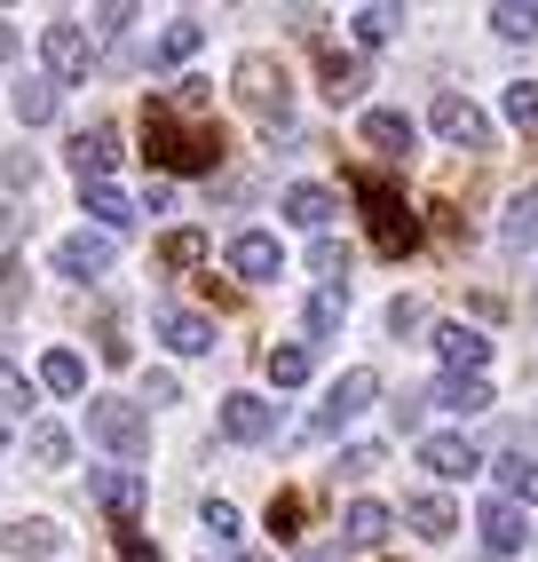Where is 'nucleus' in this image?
<instances>
[{"label":"nucleus","mask_w":538,"mask_h":562,"mask_svg":"<svg viewBox=\"0 0 538 562\" xmlns=\"http://www.w3.org/2000/svg\"><path fill=\"white\" fill-rule=\"evenodd\" d=\"M143 159L159 175H214L229 159V135L214 111H182L175 95H150L143 103Z\"/></svg>","instance_id":"f257e3e1"},{"label":"nucleus","mask_w":538,"mask_h":562,"mask_svg":"<svg viewBox=\"0 0 538 562\" xmlns=\"http://www.w3.org/2000/svg\"><path fill=\"white\" fill-rule=\"evenodd\" d=\"M349 191H357V206H365V231H372V254H389V261H404V254L419 246V222H412L404 191H396L389 175H372V167H349Z\"/></svg>","instance_id":"f03ea898"},{"label":"nucleus","mask_w":538,"mask_h":562,"mask_svg":"<svg viewBox=\"0 0 538 562\" xmlns=\"http://www.w3.org/2000/svg\"><path fill=\"white\" fill-rule=\"evenodd\" d=\"M229 88H238V103L254 111L269 135H285V120H293V80H285V64H278V56H261V48H254V56H238Z\"/></svg>","instance_id":"7ed1b4c3"},{"label":"nucleus","mask_w":538,"mask_h":562,"mask_svg":"<svg viewBox=\"0 0 538 562\" xmlns=\"http://www.w3.org/2000/svg\"><path fill=\"white\" fill-rule=\"evenodd\" d=\"M88 436L103 443V452H120V460H143L150 452V420H143L127 396H88Z\"/></svg>","instance_id":"20e7f679"},{"label":"nucleus","mask_w":538,"mask_h":562,"mask_svg":"<svg viewBox=\"0 0 538 562\" xmlns=\"http://www.w3.org/2000/svg\"><path fill=\"white\" fill-rule=\"evenodd\" d=\"M372 396H380V372H372V364H349V372H340V381L325 389V404L310 412V436H340Z\"/></svg>","instance_id":"39448f33"},{"label":"nucleus","mask_w":538,"mask_h":562,"mask_svg":"<svg viewBox=\"0 0 538 562\" xmlns=\"http://www.w3.org/2000/svg\"><path fill=\"white\" fill-rule=\"evenodd\" d=\"M41 56H48V80H88V64H96V41H88V24L80 16H48L41 24Z\"/></svg>","instance_id":"423d86ee"},{"label":"nucleus","mask_w":538,"mask_h":562,"mask_svg":"<svg viewBox=\"0 0 538 562\" xmlns=\"http://www.w3.org/2000/svg\"><path fill=\"white\" fill-rule=\"evenodd\" d=\"M111 167H120V127H111V120L71 135V175H80V191H103Z\"/></svg>","instance_id":"0eeeda50"},{"label":"nucleus","mask_w":538,"mask_h":562,"mask_svg":"<svg viewBox=\"0 0 538 562\" xmlns=\"http://www.w3.org/2000/svg\"><path fill=\"white\" fill-rule=\"evenodd\" d=\"M436 357H444V381H483L491 341H483L475 325H436Z\"/></svg>","instance_id":"6e6552de"},{"label":"nucleus","mask_w":538,"mask_h":562,"mask_svg":"<svg viewBox=\"0 0 538 562\" xmlns=\"http://www.w3.org/2000/svg\"><path fill=\"white\" fill-rule=\"evenodd\" d=\"M111 254H120V238H111V231H71L64 246H56V278H103L111 270Z\"/></svg>","instance_id":"1a4fd4ad"},{"label":"nucleus","mask_w":538,"mask_h":562,"mask_svg":"<svg viewBox=\"0 0 538 562\" xmlns=\"http://www.w3.org/2000/svg\"><path fill=\"white\" fill-rule=\"evenodd\" d=\"M428 120H436V135H444V143H459V151H491V120H483L468 95H436Z\"/></svg>","instance_id":"9d476101"},{"label":"nucleus","mask_w":538,"mask_h":562,"mask_svg":"<svg viewBox=\"0 0 538 562\" xmlns=\"http://www.w3.org/2000/svg\"><path fill=\"white\" fill-rule=\"evenodd\" d=\"M96 507L111 515V531H135V515H143V475H135V468H96Z\"/></svg>","instance_id":"9b49d317"},{"label":"nucleus","mask_w":538,"mask_h":562,"mask_svg":"<svg viewBox=\"0 0 538 562\" xmlns=\"http://www.w3.org/2000/svg\"><path fill=\"white\" fill-rule=\"evenodd\" d=\"M269 428H278V404H269V396H222V436L229 443H269Z\"/></svg>","instance_id":"f8f14e48"},{"label":"nucleus","mask_w":538,"mask_h":562,"mask_svg":"<svg viewBox=\"0 0 538 562\" xmlns=\"http://www.w3.org/2000/svg\"><path fill=\"white\" fill-rule=\"evenodd\" d=\"M475 531H483V547H491V554H523V539H530V522H523V507H515V499H483V515H475Z\"/></svg>","instance_id":"ddd939ff"},{"label":"nucleus","mask_w":538,"mask_h":562,"mask_svg":"<svg viewBox=\"0 0 538 562\" xmlns=\"http://www.w3.org/2000/svg\"><path fill=\"white\" fill-rule=\"evenodd\" d=\"M317 80H325V103H357V95H365V64H357L349 48L317 41Z\"/></svg>","instance_id":"4468645a"},{"label":"nucleus","mask_w":538,"mask_h":562,"mask_svg":"<svg viewBox=\"0 0 538 562\" xmlns=\"http://www.w3.org/2000/svg\"><path fill=\"white\" fill-rule=\"evenodd\" d=\"M229 270L261 285V278L285 270V254H278V238H269V231H238V238H229Z\"/></svg>","instance_id":"2eb2a0df"},{"label":"nucleus","mask_w":538,"mask_h":562,"mask_svg":"<svg viewBox=\"0 0 538 562\" xmlns=\"http://www.w3.org/2000/svg\"><path fill=\"white\" fill-rule=\"evenodd\" d=\"M419 468L444 475V483H459V475H475V468H483V452H475L468 436H428V443H419Z\"/></svg>","instance_id":"dca6fc26"},{"label":"nucleus","mask_w":538,"mask_h":562,"mask_svg":"<svg viewBox=\"0 0 538 562\" xmlns=\"http://www.w3.org/2000/svg\"><path fill=\"white\" fill-rule=\"evenodd\" d=\"M150 325H159V341H167L175 357H206V349H214V325H206L199 310H159Z\"/></svg>","instance_id":"f3484780"},{"label":"nucleus","mask_w":538,"mask_h":562,"mask_svg":"<svg viewBox=\"0 0 538 562\" xmlns=\"http://www.w3.org/2000/svg\"><path fill=\"white\" fill-rule=\"evenodd\" d=\"M0 547H9L16 562H48V554H64V531L48 515H24V522H9V539H0Z\"/></svg>","instance_id":"a211bd4d"},{"label":"nucleus","mask_w":538,"mask_h":562,"mask_svg":"<svg viewBox=\"0 0 538 562\" xmlns=\"http://www.w3.org/2000/svg\"><path fill=\"white\" fill-rule=\"evenodd\" d=\"M404 522H412L419 539H451V531H459V515H451V499H444V492H419V499H404Z\"/></svg>","instance_id":"6ab92c4d"},{"label":"nucleus","mask_w":538,"mask_h":562,"mask_svg":"<svg viewBox=\"0 0 538 562\" xmlns=\"http://www.w3.org/2000/svg\"><path fill=\"white\" fill-rule=\"evenodd\" d=\"M365 143L380 159H404L412 151V120H404V111H365Z\"/></svg>","instance_id":"aec40b11"},{"label":"nucleus","mask_w":538,"mask_h":562,"mask_svg":"<svg viewBox=\"0 0 538 562\" xmlns=\"http://www.w3.org/2000/svg\"><path fill=\"white\" fill-rule=\"evenodd\" d=\"M310 364H317V341H285V349L261 357V372H269L278 389H301V381H310Z\"/></svg>","instance_id":"412c9836"},{"label":"nucleus","mask_w":538,"mask_h":562,"mask_svg":"<svg viewBox=\"0 0 538 562\" xmlns=\"http://www.w3.org/2000/svg\"><path fill=\"white\" fill-rule=\"evenodd\" d=\"M285 214L301 222V231H325V222H333V191H325V182H293V191H285Z\"/></svg>","instance_id":"4be33fe9"},{"label":"nucleus","mask_w":538,"mask_h":562,"mask_svg":"<svg viewBox=\"0 0 538 562\" xmlns=\"http://www.w3.org/2000/svg\"><path fill=\"white\" fill-rule=\"evenodd\" d=\"M56 95H64V88L48 80V71H41V80H16V120H24V127H48V120H56Z\"/></svg>","instance_id":"5701e85b"},{"label":"nucleus","mask_w":538,"mask_h":562,"mask_svg":"<svg viewBox=\"0 0 538 562\" xmlns=\"http://www.w3.org/2000/svg\"><path fill=\"white\" fill-rule=\"evenodd\" d=\"M24 452H32V468H64V460H71V436H64L56 420H32V428H24Z\"/></svg>","instance_id":"b1692460"},{"label":"nucleus","mask_w":538,"mask_h":562,"mask_svg":"<svg viewBox=\"0 0 538 562\" xmlns=\"http://www.w3.org/2000/svg\"><path fill=\"white\" fill-rule=\"evenodd\" d=\"M41 389H56V396H80V389H88V364L71 357V349H48V357H41Z\"/></svg>","instance_id":"393cba45"},{"label":"nucleus","mask_w":538,"mask_h":562,"mask_svg":"<svg viewBox=\"0 0 538 562\" xmlns=\"http://www.w3.org/2000/svg\"><path fill=\"white\" fill-rule=\"evenodd\" d=\"M491 468H498V499H538V460L530 452H507Z\"/></svg>","instance_id":"a878e982"},{"label":"nucleus","mask_w":538,"mask_h":562,"mask_svg":"<svg viewBox=\"0 0 538 562\" xmlns=\"http://www.w3.org/2000/svg\"><path fill=\"white\" fill-rule=\"evenodd\" d=\"M88 214H96V231H111V238H120L127 222H135V199H127V191H111V182H103V191H88Z\"/></svg>","instance_id":"bb28decb"},{"label":"nucleus","mask_w":538,"mask_h":562,"mask_svg":"<svg viewBox=\"0 0 538 562\" xmlns=\"http://www.w3.org/2000/svg\"><path fill=\"white\" fill-rule=\"evenodd\" d=\"M199 41H206V24H199V16H175L167 41H159V64H190V56H199Z\"/></svg>","instance_id":"cd10ccee"},{"label":"nucleus","mask_w":538,"mask_h":562,"mask_svg":"<svg viewBox=\"0 0 538 562\" xmlns=\"http://www.w3.org/2000/svg\"><path fill=\"white\" fill-rule=\"evenodd\" d=\"M159 261H167V270H199V261H206V231H167Z\"/></svg>","instance_id":"c85d7f7f"},{"label":"nucleus","mask_w":538,"mask_h":562,"mask_svg":"<svg viewBox=\"0 0 538 562\" xmlns=\"http://www.w3.org/2000/svg\"><path fill=\"white\" fill-rule=\"evenodd\" d=\"M96 357H103V364H127V357H135V341H127L120 310H103V317H96Z\"/></svg>","instance_id":"c756f323"},{"label":"nucleus","mask_w":538,"mask_h":562,"mask_svg":"<svg viewBox=\"0 0 538 562\" xmlns=\"http://www.w3.org/2000/svg\"><path fill=\"white\" fill-rule=\"evenodd\" d=\"M340 539H357V547L389 539V507H380V499H357V507H349V531H340Z\"/></svg>","instance_id":"7c9ffc66"},{"label":"nucleus","mask_w":538,"mask_h":562,"mask_svg":"<svg viewBox=\"0 0 538 562\" xmlns=\"http://www.w3.org/2000/svg\"><path fill=\"white\" fill-rule=\"evenodd\" d=\"M340 317H349V285H325V293H317V302H310V333H317V341H325V333H333Z\"/></svg>","instance_id":"2f4dec72"},{"label":"nucleus","mask_w":538,"mask_h":562,"mask_svg":"<svg viewBox=\"0 0 538 562\" xmlns=\"http://www.w3.org/2000/svg\"><path fill=\"white\" fill-rule=\"evenodd\" d=\"M530 231H538V182L515 191V206H507V246H530Z\"/></svg>","instance_id":"473e14b6"},{"label":"nucleus","mask_w":538,"mask_h":562,"mask_svg":"<svg viewBox=\"0 0 538 562\" xmlns=\"http://www.w3.org/2000/svg\"><path fill=\"white\" fill-rule=\"evenodd\" d=\"M491 24L507 32V41H538V0L523 9V0H507V9H491Z\"/></svg>","instance_id":"72a5a7b5"},{"label":"nucleus","mask_w":538,"mask_h":562,"mask_svg":"<svg viewBox=\"0 0 538 562\" xmlns=\"http://www.w3.org/2000/svg\"><path fill=\"white\" fill-rule=\"evenodd\" d=\"M436 404H451V412H483V404H491V381H444Z\"/></svg>","instance_id":"f704fd0d"},{"label":"nucleus","mask_w":538,"mask_h":562,"mask_svg":"<svg viewBox=\"0 0 538 562\" xmlns=\"http://www.w3.org/2000/svg\"><path fill=\"white\" fill-rule=\"evenodd\" d=\"M301 515H310V499H301V492H278V499H269V531L293 539V531H301Z\"/></svg>","instance_id":"c9c22d12"},{"label":"nucleus","mask_w":538,"mask_h":562,"mask_svg":"<svg viewBox=\"0 0 538 562\" xmlns=\"http://www.w3.org/2000/svg\"><path fill=\"white\" fill-rule=\"evenodd\" d=\"M396 24H404L396 9H357V41H365V48H380V41H396Z\"/></svg>","instance_id":"e433bc0d"},{"label":"nucleus","mask_w":538,"mask_h":562,"mask_svg":"<svg viewBox=\"0 0 538 562\" xmlns=\"http://www.w3.org/2000/svg\"><path fill=\"white\" fill-rule=\"evenodd\" d=\"M310 270H317L325 285H340V278H349V246H333V238H317V246H310Z\"/></svg>","instance_id":"4c0bfd02"},{"label":"nucleus","mask_w":538,"mask_h":562,"mask_svg":"<svg viewBox=\"0 0 538 562\" xmlns=\"http://www.w3.org/2000/svg\"><path fill=\"white\" fill-rule=\"evenodd\" d=\"M199 515H206V539H214V547H229V539H238V507H229V499H206Z\"/></svg>","instance_id":"58836bf2"},{"label":"nucleus","mask_w":538,"mask_h":562,"mask_svg":"<svg viewBox=\"0 0 538 562\" xmlns=\"http://www.w3.org/2000/svg\"><path fill=\"white\" fill-rule=\"evenodd\" d=\"M507 120L515 127H538V80H515L507 88Z\"/></svg>","instance_id":"ea45409f"},{"label":"nucleus","mask_w":538,"mask_h":562,"mask_svg":"<svg viewBox=\"0 0 538 562\" xmlns=\"http://www.w3.org/2000/svg\"><path fill=\"white\" fill-rule=\"evenodd\" d=\"M0 404H16V412L32 404V381H24V372H16L9 357H0Z\"/></svg>","instance_id":"a19ab883"},{"label":"nucleus","mask_w":538,"mask_h":562,"mask_svg":"<svg viewBox=\"0 0 538 562\" xmlns=\"http://www.w3.org/2000/svg\"><path fill=\"white\" fill-rule=\"evenodd\" d=\"M0 175H9V191H24V199H32V182H41V167H32V151H9V167H0Z\"/></svg>","instance_id":"79ce46f5"},{"label":"nucleus","mask_w":538,"mask_h":562,"mask_svg":"<svg viewBox=\"0 0 538 562\" xmlns=\"http://www.w3.org/2000/svg\"><path fill=\"white\" fill-rule=\"evenodd\" d=\"M111 547H120V562H159V547H150L143 531H111Z\"/></svg>","instance_id":"37998d69"},{"label":"nucleus","mask_w":538,"mask_h":562,"mask_svg":"<svg viewBox=\"0 0 538 562\" xmlns=\"http://www.w3.org/2000/svg\"><path fill=\"white\" fill-rule=\"evenodd\" d=\"M380 468V443H357V452H340V475H372Z\"/></svg>","instance_id":"c03bdc74"},{"label":"nucleus","mask_w":538,"mask_h":562,"mask_svg":"<svg viewBox=\"0 0 538 562\" xmlns=\"http://www.w3.org/2000/svg\"><path fill=\"white\" fill-rule=\"evenodd\" d=\"M16 56V24H0V64H9Z\"/></svg>","instance_id":"a18cd8bd"},{"label":"nucleus","mask_w":538,"mask_h":562,"mask_svg":"<svg viewBox=\"0 0 538 562\" xmlns=\"http://www.w3.org/2000/svg\"><path fill=\"white\" fill-rule=\"evenodd\" d=\"M301 562H340V547H310V554H301Z\"/></svg>","instance_id":"49530a36"},{"label":"nucleus","mask_w":538,"mask_h":562,"mask_svg":"<svg viewBox=\"0 0 538 562\" xmlns=\"http://www.w3.org/2000/svg\"><path fill=\"white\" fill-rule=\"evenodd\" d=\"M0 443H9V420H0Z\"/></svg>","instance_id":"de8ad7c7"},{"label":"nucleus","mask_w":538,"mask_h":562,"mask_svg":"<svg viewBox=\"0 0 538 562\" xmlns=\"http://www.w3.org/2000/svg\"><path fill=\"white\" fill-rule=\"evenodd\" d=\"M246 562H269V554H246Z\"/></svg>","instance_id":"09e8293b"}]
</instances>
